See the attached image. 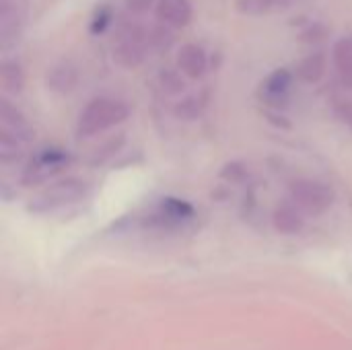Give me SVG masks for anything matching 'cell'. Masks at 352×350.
<instances>
[{
	"label": "cell",
	"mask_w": 352,
	"mask_h": 350,
	"mask_svg": "<svg viewBox=\"0 0 352 350\" xmlns=\"http://www.w3.org/2000/svg\"><path fill=\"white\" fill-rule=\"evenodd\" d=\"M204 107H206V95L204 93H194V95H188V97L179 99L173 105V113L179 120H196V118L202 116Z\"/></svg>",
	"instance_id": "obj_17"
},
{
	"label": "cell",
	"mask_w": 352,
	"mask_h": 350,
	"mask_svg": "<svg viewBox=\"0 0 352 350\" xmlns=\"http://www.w3.org/2000/svg\"><path fill=\"white\" fill-rule=\"evenodd\" d=\"M45 83L54 93L66 95L74 91V87L78 85V68L70 60H60L47 70Z\"/></svg>",
	"instance_id": "obj_11"
},
{
	"label": "cell",
	"mask_w": 352,
	"mask_h": 350,
	"mask_svg": "<svg viewBox=\"0 0 352 350\" xmlns=\"http://www.w3.org/2000/svg\"><path fill=\"white\" fill-rule=\"evenodd\" d=\"M0 130L10 132V134L19 136L25 142L29 140V134H31V128H29L27 118L6 97L0 99Z\"/></svg>",
	"instance_id": "obj_12"
},
{
	"label": "cell",
	"mask_w": 352,
	"mask_h": 350,
	"mask_svg": "<svg viewBox=\"0 0 352 350\" xmlns=\"http://www.w3.org/2000/svg\"><path fill=\"white\" fill-rule=\"evenodd\" d=\"M299 0H280V4H278V10H285V8H291V6H295Z\"/></svg>",
	"instance_id": "obj_25"
},
{
	"label": "cell",
	"mask_w": 352,
	"mask_h": 350,
	"mask_svg": "<svg viewBox=\"0 0 352 350\" xmlns=\"http://www.w3.org/2000/svg\"><path fill=\"white\" fill-rule=\"evenodd\" d=\"M280 0H237L235 8L243 17H264L278 10Z\"/></svg>",
	"instance_id": "obj_18"
},
{
	"label": "cell",
	"mask_w": 352,
	"mask_h": 350,
	"mask_svg": "<svg viewBox=\"0 0 352 350\" xmlns=\"http://www.w3.org/2000/svg\"><path fill=\"white\" fill-rule=\"evenodd\" d=\"M124 6L130 14H142L151 6H157V0H124Z\"/></svg>",
	"instance_id": "obj_24"
},
{
	"label": "cell",
	"mask_w": 352,
	"mask_h": 350,
	"mask_svg": "<svg viewBox=\"0 0 352 350\" xmlns=\"http://www.w3.org/2000/svg\"><path fill=\"white\" fill-rule=\"evenodd\" d=\"M0 83L10 95H19L25 89V70L19 60L8 58L0 64Z\"/></svg>",
	"instance_id": "obj_16"
},
{
	"label": "cell",
	"mask_w": 352,
	"mask_h": 350,
	"mask_svg": "<svg viewBox=\"0 0 352 350\" xmlns=\"http://www.w3.org/2000/svg\"><path fill=\"white\" fill-rule=\"evenodd\" d=\"M334 116H336V120L344 126V128H349L352 132V101L351 99H342V101H338V103H334Z\"/></svg>",
	"instance_id": "obj_22"
},
{
	"label": "cell",
	"mask_w": 352,
	"mask_h": 350,
	"mask_svg": "<svg viewBox=\"0 0 352 350\" xmlns=\"http://www.w3.org/2000/svg\"><path fill=\"white\" fill-rule=\"evenodd\" d=\"M177 70L188 78H202L208 70V56L206 50L194 41L184 43L177 50Z\"/></svg>",
	"instance_id": "obj_6"
},
{
	"label": "cell",
	"mask_w": 352,
	"mask_h": 350,
	"mask_svg": "<svg viewBox=\"0 0 352 350\" xmlns=\"http://www.w3.org/2000/svg\"><path fill=\"white\" fill-rule=\"evenodd\" d=\"M148 47H151L148 29L142 23L132 19H124L118 23L113 35V50H111V58L118 66L126 70L138 68L144 62Z\"/></svg>",
	"instance_id": "obj_2"
},
{
	"label": "cell",
	"mask_w": 352,
	"mask_h": 350,
	"mask_svg": "<svg viewBox=\"0 0 352 350\" xmlns=\"http://www.w3.org/2000/svg\"><path fill=\"white\" fill-rule=\"evenodd\" d=\"M23 29V17L16 0H0V37L2 43L8 45V41L16 39Z\"/></svg>",
	"instance_id": "obj_14"
},
{
	"label": "cell",
	"mask_w": 352,
	"mask_h": 350,
	"mask_svg": "<svg viewBox=\"0 0 352 350\" xmlns=\"http://www.w3.org/2000/svg\"><path fill=\"white\" fill-rule=\"evenodd\" d=\"M293 85V72L289 68H276L274 72H270L260 87V97L274 107H280V103L287 99L289 89Z\"/></svg>",
	"instance_id": "obj_8"
},
{
	"label": "cell",
	"mask_w": 352,
	"mask_h": 350,
	"mask_svg": "<svg viewBox=\"0 0 352 350\" xmlns=\"http://www.w3.org/2000/svg\"><path fill=\"white\" fill-rule=\"evenodd\" d=\"M130 116V105L124 103L122 99H113V97H95L91 99L76 122V132L78 136H97L122 122H126Z\"/></svg>",
	"instance_id": "obj_1"
},
{
	"label": "cell",
	"mask_w": 352,
	"mask_h": 350,
	"mask_svg": "<svg viewBox=\"0 0 352 350\" xmlns=\"http://www.w3.org/2000/svg\"><path fill=\"white\" fill-rule=\"evenodd\" d=\"M111 19H113V14H111L109 8L97 10L95 17H93V21H91V33H101V31H105V29L111 25Z\"/></svg>",
	"instance_id": "obj_23"
},
{
	"label": "cell",
	"mask_w": 352,
	"mask_h": 350,
	"mask_svg": "<svg viewBox=\"0 0 352 350\" xmlns=\"http://www.w3.org/2000/svg\"><path fill=\"white\" fill-rule=\"evenodd\" d=\"M159 85H161V89L167 95H179L186 89V83L182 78V72L179 70H173V68H165V70L159 72Z\"/></svg>",
	"instance_id": "obj_19"
},
{
	"label": "cell",
	"mask_w": 352,
	"mask_h": 350,
	"mask_svg": "<svg viewBox=\"0 0 352 350\" xmlns=\"http://www.w3.org/2000/svg\"><path fill=\"white\" fill-rule=\"evenodd\" d=\"M68 163H70V155L64 149H56V146L43 149L27 163L23 171V184L25 186L45 184L47 179L62 173Z\"/></svg>",
	"instance_id": "obj_5"
},
{
	"label": "cell",
	"mask_w": 352,
	"mask_h": 350,
	"mask_svg": "<svg viewBox=\"0 0 352 350\" xmlns=\"http://www.w3.org/2000/svg\"><path fill=\"white\" fill-rule=\"evenodd\" d=\"M334 190L318 179H297L291 184V200L311 217L328 212L334 204Z\"/></svg>",
	"instance_id": "obj_4"
},
{
	"label": "cell",
	"mask_w": 352,
	"mask_h": 350,
	"mask_svg": "<svg viewBox=\"0 0 352 350\" xmlns=\"http://www.w3.org/2000/svg\"><path fill=\"white\" fill-rule=\"evenodd\" d=\"M155 14H157V21L167 27L184 29L190 25L194 17V8L190 0H157Z\"/></svg>",
	"instance_id": "obj_7"
},
{
	"label": "cell",
	"mask_w": 352,
	"mask_h": 350,
	"mask_svg": "<svg viewBox=\"0 0 352 350\" xmlns=\"http://www.w3.org/2000/svg\"><path fill=\"white\" fill-rule=\"evenodd\" d=\"M332 58H334V66L338 70L342 85L352 89V35L340 37L334 43Z\"/></svg>",
	"instance_id": "obj_15"
},
{
	"label": "cell",
	"mask_w": 352,
	"mask_h": 350,
	"mask_svg": "<svg viewBox=\"0 0 352 350\" xmlns=\"http://www.w3.org/2000/svg\"><path fill=\"white\" fill-rule=\"evenodd\" d=\"M326 70H328V54L322 52V50H318V52L307 54V56L297 64L295 76H297L301 83L316 85V83H320V80L326 76Z\"/></svg>",
	"instance_id": "obj_13"
},
{
	"label": "cell",
	"mask_w": 352,
	"mask_h": 350,
	"mask_svg": "<svg viewBox=\"0 0 352 350\" xmlns=\"http://www.w3.org/2000/svg\"><path fill=\"white\" fill-rule=\"evenodd\" d=\"M87 196V184L78 177H64L58 179L54 184H50L47 188H43L37 196H33L29 210L35 215H47V212H56L62 210L66 206H72L76 202H80Z\"/></svg>",
	"instance_id": "obj_3"
},
{
	"label": "cell",
	"mask_w": 352,
	"mask_h": 350,
	"mask_svg": "<svg viewBox=\"0 0 352 350\" xmlns=\"http://www.w3.org/2000/svg\"><path fill=\"white\" fill-rule=\"evenodd\" d=\"M148 41H151V47L165 50L173 41V29L167 27V25H163V23H159L153 29H148Z\"/></svg>",
	"instance_id": "obj_20"
},
{
	"label": "cell",
	"mask_w": 352,
	"mask_h": 350,
	"mask_svg": "<svg viewBox=\"0 0 352 350\" xmlns=\"http://www.w3.org/2000/svg\"><path fill=\"white\" fill-rule=\"evenodd\" d=\"M192 215H194V208L188 202L177 200V198H163L159 208L151 217V221L153 225H159V227H173V225L188 221Z\"/></svg>",
	"instance_id": "obj_9"
},
{
	"label": "cell",
	"mask_w": 352,
	"mask_h": 350,
	"mask_svg": "<svg viewBox=\"0 0 352 350\" xmlns=\"http://www.w3.org/2000/svg\"><path fill=\"white\" fill-rule=\"evenodd\" d=\"M305 212L293 202H283L274 208V215H272V225L278 233L283 235H297L303 231L305 227Z\"/></svg>",
	"instance_id": "obj_10"
},
{
	"label": "cell",
	"mask_w": 352,
	"mask_h": 350,
	"mask_svg": "<svg viewBox=\"0 0 352 350\" xmlns=\"http://www.w3.org/2000/svg\"><path fill=\"white\" fill-rule=\"evenodd\" d=\"M328 37V27L322 23H311L307 27H303V31L299 33V39L305 43H320Z\"/></svg>",
	"instance_id": "obj_21"
}]
</instances>
